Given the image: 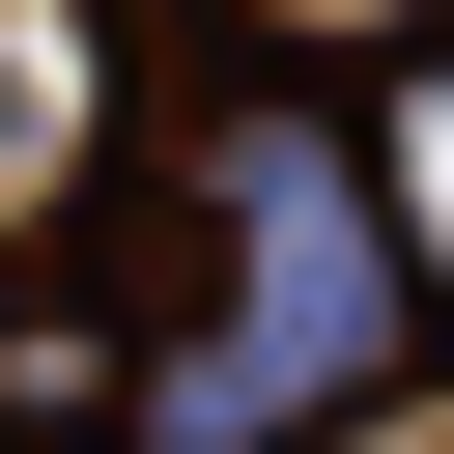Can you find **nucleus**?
I'll use <instances>...</instances> for the list:
<instances>
[{"mask_svg": "<svg viewBox=\"0 0 454 454\" xmlns=\"http://www.w3.org/2000/svg\"><path fill=\"white\" fill-rule=\"evenodd\" d=\"M369 199H397V255H426V284H454V57H426V85H397V114H369Z\"/></svg>", "mask_w": 454, "mask_h": 454, "instance_id": "nucleus-1", "label": "nucleus"}]
</instances>
